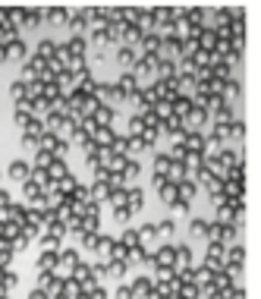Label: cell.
Listing matches in <instances>:
<instances>
[{
    "mask_svg": "<svg viewBox=\"0 0 261 299\" xmlns=\"http://www.w3.org/2000/svg\"><path fill=\"white\" fill-rule=\"evenodd\" d=\"M79 261H82L79 249H60V252H57V274H60V277H69Z\"/></svg>",
    "mask_w": 261,
    "mask_h": 299,
    "instance_id": "1",
    "label": "cell"
},
{
    "mask_svg": "<svg viewBox=\"0 0 261 299\" xmlns=\"http://www.w3.org/2000/svg\"><path fill=\"white\" fill-rule=\"evenodd\" d=\"M208 239H217V243L230 246V243H236V239H239V227H236V224H211Z\"/></svg>",
    "mask_w": 261,
    "mask_h": 299,
    "instance_id": "2",
    "label": "cell"
},
{
    "mask_svg": "<svg viewBox=\"0 0 261 299\" xmlns=\"http://www.w3.org/2000/svg\"><path fill=\"white\" fill-rule=\"evenodd\" d=\"M183 268H195V255L186 243L176 246V252H173V271H183Z\"/></svg>",
    "mask_w": 261,
    "mask_h": 299,
    "instance_id": "3",
    "label": "cell"
},
{
    "mask_svg": "<svg viewBox=\"0 0 261 299\" xmlns=\"http://www.w3.org/2000/svg\"><path fill=\"white\" fill-rule=\"evenodd\" d=\"M129 290H133V299H158V293L151 290V277H136Z\"/></svg>",
    "mask_w": 261,
    "mask_h": 299,
    "instance_id": "4",
    "label": "cell"
},
{
    "mask_svg": "<svg viewBox=\"0 0 261 299\" xmlns=\"http://www.w3.org/2000/svg\"><path fill=\"white\" fill-rule=\"evenodd\" d=\"M136 233H139V246L142 249H154V246H158V230H154V224L136 227Z\"/></svg>",
    "mask_w": 261,
    "mask_h": 299,
    "instance_id": "5",
    "label": "cell"
},
{
    "mask_svg": "<svg viewBox=\"0 0 261 299\" xmlns=\"http://www.w3.org/2000/svg\"><path fill=\"white\" fill-rule=\"evenodd\" d=\"M126 208H129V211H133V218H136V214H139L142 208H145V192H142V189H139V186H133V189H126Z\"/></svg>",
    "mask_w": 261,
    "mask_h": 299,
    "instance_id": "6",
    "label": "cell"
},
{
    "mask_svg": "<svg viewBox=\"0 0 261 299\" xmlns=\"http://www.w3.org/2000/svg\"><path fill=\"white\" fill-rule=\"evenodd\" d=\"M29 173H32V164H26V161H13V164H10V170H7V176L13 179V183H26Z\"/></svg>",
    "mask_w": 261,
    "mask_h": 299,
    "instance_id": "7",
    "label": "cell"
},
{
    "mask_svg": "<svg viewBox=\"0 0 261 299\" xmlns=\"http://www.w3.org/2000/svg\"><path fill=\"white\" fill-rule=\"evenodd\" d=\"M113 243H116V239H110V236H101V233H98V243H94V249H91V252L98 255L101 261H110V249H113Z\"/></svg>",
    "mask_w": 261,
    "mask_h": 299,
    "instance_id": "8",
    "label": "cell"
},
{
    "mask_svg": "<svg viewBox=\"0 0 261 299\" xmlns=\"http://www.w3.org/2000/svg\"><path fill=\"white\" fill-rule=\"evenodd\" d=\"M154 230H158V243H170L173 233H176V221H173V218H167V221L154 224Z\"/></svg>",
    "mask_w": 261,
    "mask_h": 299,
    "instance_id": "9",
    "label": "cell"
},
{
    "mask_svg": "<svg viewBox=\"0 0 261 299\" xmlns=\"http://www.w3.org/2000/svg\"><path fill=\"white\" fill-rule=\"evenodd\" d=\"M38 271H57V249H41Z\"/></svg>",
    "mask_w": 261,
    "mask_h": 299,
    "instance_id": "10",
    "label": "cell"
},
{
    "mask_svg": "<svg viewBox=\"0 0 261 299\" xmlns=\"http://www.w3.org/2000/svg\"><path fill=\"white\" fill-rule=\"evenodd\" d=\"M91 142L98 148H110V142H113V133L107 126H94V133H91Z\"/></svg>",
    "mask_w": 261,
    "mask_h": 299,
    "instance_id": "11",
    "label": "cell"
},
{
    "mask_svg": "<svg viewBox=\"0 0 261 299\" xmlns=\"http://www.w3.org/2000/svg\"><path fill=\"white\" fill-rule=\"evenodd\" d=\"M104 202H107L110 208H126V186H113Z\"/></svg>",
    "mask_w": 261,
    "mask_h": 299,
    "instance_id": "12",
    "label": "cell"
},
{
    "mask_svg": "<svg viewBox=\"0 0 261 299\" xmlns=\"http://www.w3.org/2000/svg\"><path fill=\"white\" fill-rule=\"evenodd\" d=\"M107 192H110V183H107V179H94V183L88 186V195H91L94 202H104V198H107Z\"/></svg>",
    "mask_w": 261,
    "mask_h": 299,
    "instance_id": "13",
    "label": "cell"
},
{
    "mask_svg": "<svg viewBox=\"0 0 261 299\" xmlns=\"http://www.w3.org/2000/svg\"><path fill=\"white\" fill-rule=\"evenodd\" d=\"M208 230H211V224H208V221H201V218H192V221H189V236H195V239H208Z\"/></svg>",
    "mask_w": 261,
    "mask_h": 299,
    "instance_id": "14",
    "label": "cell"
},
{
    "mask_svg": "<svg viewBox=\"0 0 261 299\" xmlns=\"http://www.w3.org/2000/svg\"><path fill=\"white\" fill-rule=\"evenodd\" d=\"M158 195H161L164 205H173V202L180 198V189H176V183H170V179H167V183H164V186L158 189Z\"/></svg>",
    "mask_w": 261,
    "mask_h": 299,
    "instance_id": "15",
    "label": "cell"
},
{
    "mask_svg": "<svg viewBox=\"0 0 261 299\" xmlns=\"http://www.w3.org/2000/svg\"><path fill=\"white\" fill-rule=\"evenodd\" d=\"M26 205H19V202H10L7 205V221H13V224H19L22 227V221H26Z\"/></svg>",
    "mask_w": 261,
    "mask_h": 299,
    "instance_id": "16",
    "label": "cell"
},
{
    "mask_svg": "<svg viewBox=\"0 0 261 299\" xmlns=\"http://www.w3.org/2000/svg\"><path fill=\"white\" fill-rule=\"evenodd\" d=\"M126 271H129V265H126V261H116V258H110V261H107V277H113V280H123V277H126Z\"/></svg>",
    "mask_w": 261,
    "mask_h": 299,
    "instance_id": "17",
    "label": "cell"
},
{
    "mask_svg": "<svg viewBox=\"0 0 261 299\" xmlns=\"http://www.w3.org/2000/svg\"><path fill=\"white\" fill-rule=\"evenodd\" d=\"M54 183H57V189H60V192H63V195H73V189L79 186V179H76L73 173H63L60 179H54Z\"/></svg>",
    "mask_w": 261,
    "mask_h": 299,
    "instance_id": "18",
    "label": "cell"
},
{
    "mask_svg": "<svg viewBox=\"0 0 261 299\" xmlns=\"http://www.w3.org/2000/svg\"><path fill=\"white\" fill-rule=\"evenodd\" d=\"M94 243H98V233L94 230H82L79 233V252H91Z\"/></svg>",
    "mask_w": 261,
    "mask_h": 299,
    "instance_id": "19",
    "label": "cell"
},
{
    "mask_svg": "<svg viewBox=\"0 0 261 299\" xmlns=\"http://www.w3.org/2000/svg\"><path fill=\"white\" fill-rule=\"evenodd\" d=\"M38 195H44V189H41V186H38V183H35V179L29 176L26 183H22V198H26V202H32V198H38Z\"/></svg>",
    "mask_w": 261,
    "mask_h": 299,
    "instance_id": "20",
    "label": "cell"
},
{
    "mask_svg": "<svg viewBox=\"0 0 261 299\" xmlns=\"http://www.w3.org/2000/svg\"><path fill=\"white\" fill-rule=\"evenodd\" d=\"M176 189H180V198L192 202L195 192H198V183H195V179H183V183H176Z\"/></svg>",
    "mask_w": 261,
    "mask_h": 299,
    "instance_id": "21",
    "label": "cell"
},
{
    "mask_svg": "<svg viewBox=\"0 0 261 299\" xmlns=\"http://www.w3.org/2000/svg\"><path fill=\"white\" fill-rule=\"evenodd\" d=\"M63 173H69V167H66L63 158H54L51 164H47V176H51V179H60Z\"/></svg>",
    "mask_w": 261,
    "mask_h": 299,
    "instance_id": "22",
    "label": "cell"
},
{
    "mask_svg": "<svg viewBox=\"0 0 261 299\" xmlns=\"http://www.w3.org/2000/svg\"><path fill=\"white\" fill-rule=\"evenodd\" d=\"M167 179H170V183H183V179H186V167H183V161H170V167H167Z\"/></svg>",
    "mask_w": 261,
    "mask_h": 299,
    "instance_id": "23",
    "label": "cell"
},
{
    "mask_svg": "<svg viewBox=\"0 0 261 299\" xmlns=\"http://www.w3.org/2000/svg\"><path fill=\"white\" fill-rule=\"evenodd\" d=\"M123 183H129V179H139L142 176V167H139V161H133V158H129L126 164H123Z\"/></svg>",
    "mask_w": 261,
    "mask_h": 299,
    "instance_id": "24",
    "label": "cell"
},
{
    "mask_svg": "<svg viewBox=\"0 0 261 299\" xmlns=\"http://www.w3.org/2000/svg\"><path fill=\"white\" fill-rule=\"evenodd\" d=\"M63 296L66 299H79L82 296V286H79L76 277H63Z\"/></svg>",
    "mask_w": 261,
    "mask_h": 299,
    "instance_id": "25",
    "label": "cell"
},
{
    "mask_svg": "<svg viewBox=\"0 0 261 299\" xmlns=\"http://www.w3.org/2000/svg\"><path fill=\"white\" fill-rule=\"evenodd\" d=\"M233 218H236V208L230 205V202L217 205V224H233Z\"/></svg>",
    "mask_w": 261,
    "mask_h": 299,
    "instance_id": "26",
    "label": "cell"
},
{
    "mask_svg": "<svg viewBox=\"0 0 261 299\" xmlns=\"http://www.w3.org/2000/svg\"><path fill=\"white\" fill-rule=\"evenodd\" d=\"M167 167H170V154H154V176H167Z\"/></svg>",
    "mask_w": 261,
    "mask_h": 299,
    "instance_id": "27",
    "label": "cell"
},
{
    "mask_svg": "<svg viewBox=\"0 0 261 299\" xmlns=\"http://www.w3.org/2000/svg\"><path fill=\"white\" fill-rule=\"evenodd\" d=\"M151 145H148V142L145 139H142V136H133V139H129V151H126V158H133V154H142V151H148Z\"/></svg>",
    "mask_w": 261,
    "mask_h": 299,
    "instance_id": "28",
    "label": "cell"
},
{
    "mask_svg": "<svg viewBox=\"0 0 261 299\" xmlns=\"http://www.w3.org/2000/svg\"><path fill=\"white\" fill-rule=\"evenodd\" d=\"M170 211H173V218H189V211H192V202H186V198H176L173 205H170Z\"/></svg>",
    "mask_w": 261,
    "mask_h": 299,
    "instance_id": "29",
    "label": "cell"
},
{
    "mask_svg": "<svg viewBox=\"0 0 261 299\" xmlns=\"http://www.w3.org/2000/svg\"><path fill=\"white\" fill-rule=\"evenodd\" d=\"M0 286H4L7 293H10V290H16V286H19V274H16L13 268H7V271H4V280H0Z\"/></svg>",
    "mask_w": 261,
    "mask_h": 299,
    "instance_id": "30",
    "label": "cell"
},
{
    "mask_svg": "<svg viewBox=\"0 0 261 299\" xmlns=\"http://www.w3.org/2000/svg\"><path fill=\"white\" fill-rule=\"evenodd\" d=\"M223 252H227V246H223V243H217V239H208L205 258H220V261H223Z\"/></svg>",
    "mask_w": 261,
    "mask_h": 299,
    "instance_id": "31",
    "label": "cell"
},
{
    "mask_svg": "<svg viewBox=\"0 0 261 299\" xmlns=\"http://www.w3.org/2000/svg\"><path fill=\"white\" fill-rule=\"evenodd\" d=\"M183 148H186V151H201V148H205V139L195 136V133H189V136L183 139Z\"/></svg>",
    "mask_w": 261,
    "mask_h": 299,
    "instance_id": "32",
    "label": "cell"
},
{
    "mask_svg": "<svg viewBox=\"0 0 261 299\" xmlns=\"http://www.w3.org/2000/svg\"><path fill=\"white\" fill-rule=\"evenodd\" d=\"M51 161H54L51 151H44V148L35 151V170H47V164H51Z\"/></svg>",
    "mask_w": 261,
    "mask_h": 299,
    "instance_id": "33",
    "label": "cell"
},
{
    "mask_svg": "<svg viewBox=\"0 0 261 299\" xmlns=\"http://www.w3.org/2000/svg\"><path fill=\"white\" fill-rule=\"evenodd\" d=\"M145 252L148 249H142V246H133L126 252V265H142V258H145Z\"/></svg>",
    "mask_w": 261,
    "mask_h": 299,
    "instance_id": "34",
    "label": "cell"
},
{
    "mask_svg": "<svg viewBox=\"0 0 261 299\" xmlns=\"http://www.w3.org/2000/svg\"><path fill=\"white\" fill-rule=\"evenodd\" d=\"M120 243H123L126 249L139 246V233H136V227H126V230H123V236H120Z\"/></svg>",
    "mask_w": 261,
    "mask_h": 299,
    "instance_id": "35",
    "label": "cell"
},
{
    "mask_svg": "<svg viewBox=\"0 0 261 299\" xmlns=\"http://www.w3.org/2000/svg\"><path fill=\"white\" fill-rule=\"evenodd\" d=\"M29 246H32V239H26L22 233H16L13 239H10V249H13V252H26Z\"/></svg>",
    "mask_w": 261,
    "mask_h": 299,
    "instance_id": "36",
    "label": "cell"
},
{
    "mask_svg": "<svg viewBox=\"0 0 261 299\" xmlns=\"http://www.w3.org/2000/svg\"><path fill=\"white\" fill-rule=\"evenodd\" d=\"M60 243H63V239H57V236H51V233H41V236H38V246H41V249H60Z\"/></svg>",
    "mask_w": 261,
    "mask_h": 299,
    "instance_id": "37",
    "label": "cell"
},
{
    "mask_svg": "<svg viewBox=\"0 0 261 299\" xmlns=\"http://www.w3.org/2000/svg\"><path fill=\"white\" fill-rule=\"evenodd\" d=\"M110 151L113 154H123V158H126V151H129V139H113L110 142ZM129 161V158H126Z\"/></svg>",
    "mask_w": 261,
    "mask_h": 299,
    "instance_id": "38",
    "label": "cell"
},
{
    "mask_svg": "<svg viewBox=\"0 0 261 299\" xmlns=\"http://www.w3.org/2000/svg\"><path fill=\"white\" fill-rule=\"evenodd\" d=\"M110 211H113L116 224H129V221H133V211H129V208H110Z\"/></svg>",
    "mask_w": 261,
    "mask_h": 299,
    "instance_id": "39",
    "label": "cell"
},
{
    "mask_svg": "<svg viewBox=\"0 0 261 299\" xmlns=\"http://www.w3.org/2000/svg\"><path fill=\"white\" fill-rule=\"evenodd\" d=\"M91 277L98 280V283L107 277V261H98V265H91Z\"/></svg>",
    "mask_w": 261,
    "mask_h": 299,
    "instance_id": "40",
    "label": "cell"
},
{
    "mask_svg": "<svg viewBox=\"0 0 261 299\" xmlns=\"http://www.w3.org/2000/svg\"><path fill=\"white\" fill-rule=\"evenodd\" d=\"M13 249H10V246H4V249H0V268H10V265H13Z\"/></svg>",
    "mask_w": 261,
    "mask_h": 299,
    "instance_id": "41",
    "label": "cell"
},
{
    "mask_svg": "<svg viewBox=\"0 0 261 299\" xmlns=\"http://www.w3.org/2000/svg\"><path fill=\"white\" fill-rule=\"evenodd\" d=\"M98 227H101V218H88V214H82V230H94V233H98Z\"/></svg>",
    "mask_w": 261,
    "mask_h": 299,
    "instance_id": "42",
    "label": "cell"
},
{
    "mask_svg": "<svg viewBox=\"0 0 261 299\" xmlns=\"http://www.w3.org/2000/svg\"><path fill=\"white\" fill-rule=\"evenodd\" d=\"M69 198H73V202H88V198H91V195H88V186L79 183V186L73 189V195H69Z\"/></svg>",
    "mask_w": 261,
    "mask_h": 299,
    "instance_id": "43",
    "label": "cell"
},
{
    "mask_svg": "<svg viewBox=\"0 0 261 299\" xmlns=\"http://www.w3.org/2000/svg\"><path fill=\"white\" fill-rule=\"evenodd\" d=\"M88 142H91V136L85 133V129H82V133H76V136H73V142H69V145H76V148H85Z\"/></svg>",
    "mask_w": 261,
    "mask_h": 299,
    "instance_id": "44",
    "label": "cell"
},
{
    "mask_svg": "<svg viewBox=\"0 0 261 299\" xmlns=\"http://www.w3.org/2000/svg\"><path fill=\"white\" fill-rule=\"evenodd\" d=\"M85 299H110V293H107V290H104V286L98 283V286H94L91 293H85Z\"/></svg>",
    "mask_w": 261,
    "mask_h": 299,
    "instance_id": "45",
    "label": "cell"
},
{
    "mask_svg": "<svg viewBox=\"0 0 261 299\" xmlns=\"http://www.w3.org/2000/svg\"><path fill=\"white\" fill-rule=\"evenodd\" d=\"M113 299H133V290H129V283H120V286H116Z\"/></svg>",
    "mask_w": 261,
    "mask_h": 299,
    "instance_id": "46",
    "label": "cell"
},
{
    "mask_svg": "<svg viewBox=\"0 0 261 299\" xmlns=\"http://www.w3.org/2000/svg\"><path fill=\"white\" fill-rule=\"evenodd\" d=\"M22 148H26V151H38V139L26 133V139H22Z\"/></svg>",
    "mask_w": 261,
    "mask_h": 299,
    "instance_id": "47",
    "label": "cell"
},
{
    "mask_svg": "<svg viewBox=\"0 0 261 299\" xmlns=\"http://www.w3.org/2000/svg\"><path fill=\"white\" fill-rule=\"evenodd\" d=\"M110 120H113V114H110V111H98V117H94V123H98V126H104V123H110Z\"/></svg>",
    "mask_w": 261,
    "mask_h": 299,
    "instance_id": "48",
    "label": "cell"
},
{
    "mask_svg": "<svg viewBox=\"0 0 261 299\" xmlns=\"http://www.w3.org/2000/svg\"><path fill=\"white\" fill-rule=\"evenodd\" d=\"M129 129H133V136H142V129H145V123H142V120H129Z\"/></svg>",
    "mask_w": 261,
    "mask_h": 299,
    "instance_id": "49",
    "label": "cell"
},
{
    "mask_svg": "<svg viewBox=\"0 0 261 299\" xmlns=\"http://www.w3.org/2000/svg\"><path fill=\"white\" fill-rule=\"evenodd\" d=\"M29 299H51V296H47V290H41V286H35V290L29 293Z\"/></svg>",
    "mask_w": 261,
    "mask_h": 299,
    "instance_id": "50",
    "label": "cell"
},
{
    "mask_svg": "<svg viewBox=\"0 0 261 299\" xmlns=\"http://www.w3.org/2000/svg\"><path fill=\"white\" fill-rule=\"evenodd\" d=\"M205 120H208V117H205V111H195V114H192V126H201Z\"/></svg>",
    "mask_w": 261,
    "mask_h": 299,
    "instance_id": "51",
    "label": "cell"
},
{
    "mask_svg": "<svg viewBox=\"0 0 261 299\" xmlns=\"http://www.w3.org/2000/svg\"><path fill=\"white\" fill-rule=\"evenodd\" d=\"M10 54H13V57H16V60H19V57H22V54H26V47H22V44H13V51H10Z\"/></svg>",
    "mask_w": 261,
    "mask_h": 299,
    "instance_id": "52",
    "label": "cell"
},
{
    "mask_svg": "<svg viewBox=\"0 0 261 299\" xmlns=\"http://www.w3.org/2000/svg\"><path fill=\"white\" fill-rule=\"evenodd\" d=\"M151 183H154V189H161L164 183H167V176H151Z\"/></svg>",
    "mask_w": 261,
    "mask_h": 299,
    "instance_id": "53",
    "label": "cell"
},
{
    "mask_svg": "<svg viewBox=\"0 0 261 299\" xmlns=\"http://www.w3.org/2000/svg\"><path fill=\"white\" fill-rule=\"evenodd\" d=\"M158 117H170V104H161L158 107Z\"/></svg>",
    "mask_w": 261,
    "mask_h": 299,
    "instance_id": "54",
    "label": "cell"
},
{
    "mask_svg": "<svg viewBox=\"0 0 261 299\" xmlns=\"http://www.w3.org/2000/svg\"><path fill=\"white\" fill-rule=\"evenodd\" d=\"M0 179H4V173H0Z\"/></svg>",
    "mask_w": 261,
    "mask_h": 299,
    "instance_id": "55",
    "label": "cell"
}]
</instances>
